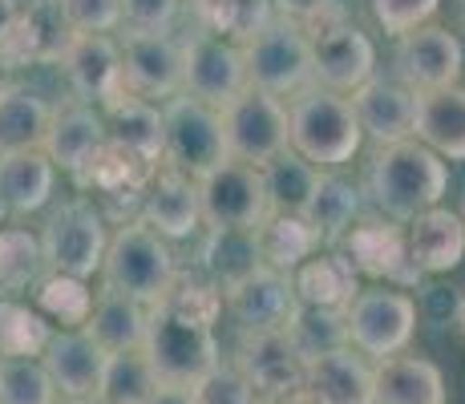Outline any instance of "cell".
<instances>
[{
  "label": "cell",
  "mask_w": 465,
  "mask_h": 404,
  "mask_svg": "<svg viewBox=\"0 0 465 404\" xmlns=\"http://www.w3.org/2000/svg\"><path fill=\"white\" fill-rule=\"evenodd\" d=\"M352 110L361 118L364 138L372 146H397V142L417 138V110H421V94L397 77H372L352 94Z\"/></svg>",
  "instance_id": "cell-21"
},
{
  "label": "cell",
  "mask_w": 465,
  "mask_h": 404,
  "mask_svg": "<svg viewBox=\"0 0 465 404\" xmlns=\"http://www.w3.org/2000/svg\"><path fill=\"white\" fill-rule=\"evenodd\" d=\"M461 219H465V211H461Z\"/></svg>",
  "instance_id": "cell-53"
},
{
  "label": "cell",
  "mask_w": 465,
  "mask_h": 404,
  "mask_svg": "<svg viewBox=\"0 0 465 404\" xmlns=\"http://www.w3.org/2000/svg\"><path fill=\"white\" fill-rule=\"evenodd\" d=\"M166 118V162L191 178L211 174L227 162V138H223V113L191 94H178L163 105Z\"/></svg>",
  "instance_id": "cell-10"
},
{
  "label": "cell",
  "mask_w": 465,
  "mask_h": 404,
  "mask_svg": "<svg viewBox=\"0 0 465 404\" xmlns=\"http://www.w3.org/2000/svg\"><path fill=\"white\" fill-rule=\"evenodd\" d=\"M356 267L344 251H316L308 263L300 267L292 280H296V295L303 308H340L344 311L356 295L364 291L361 280H356Z\"/></svg>",
  "instance_id": "cell-28"
},
{
  "label": "cell",
  "mask_w": 465,
  "mask_h": 404,
  "mask_svg": "<svg viewBox=\"0 0 465 404\" xmlns=\"http://www.w3.org/2000/svg\"><path fill=\"white\" fill-rule=\"evenodd\" d=\"M231 364L252 380L259 400H292L308 380V356L292 331H239Z\"/></svg>",
  "instance_id": "cell-11"
},
{
  "label": "cell",
  "mask_w": 465,
  "mask_h": 404,
  "mask_svg": "<svg viewBox=\"0 0 465 404\" xmlns=\"http://www.w3.org/2000/svg\"><path fill=\"white\" fill-rule=\"evenodd\" d=\"M300 308L296 280L275 267H259L223 291V311L239 323V331H292Z\"/></svg>",
  "instance_id": "cell-16"
},
{
  "label": "cell",
  "mask_w": 465,
  "mask_h": 404,
  "mask_svg": "<svg viewBox=\"0 0 465 404\" xmlns=\"http://www.w3.org/2000/svg\"><path fill=\"white\" fill-rule=\"evenodd\" d=\"M292 336L303 348V356H324L336 348H348V316L340 308H300Z\"/></svg>",
  "instance_id": "cell-41"
},
{
  "label": "cell",
  "mask_w": 465,
  "mask_h": 404,
  "mask_svg": "<svg viewBox=\"0 0 465 404\" xmlns=\"http://www.w3.org/2000/svg\"><path fill=\"white\" fill-rule=\"evenodd\" d=\"M263 267L259 255V239L255 231H223V227H207L199 242V271L207 275L214 287H235L239 280H247L252 271Z\"/></svg>",
  "instance_id": "cell-31"
},
{
  "label": "cell",
  "mask_w": 465,
  "mask_h": 404,
  "mask_svg": "<svg viewBox=\"0 0 465 404\" xmlns=\"http://www.w3.org/2000/svg\"><path fill=\"white\" fill-rule=\"evenodd\" d=\"M33 300H37V311L45 320L61 323V331L85 328L89 316H94V300L89 291V280H74V275H45V280L33 287Z\"/></svg>",
  "instance_id": "cell-38"
},
{
  "label": "cell",
  "mask_w": 465,
  "mask_h": 404,
  "mask_svg": "<svg viewBox=\"0 0 465 404\" xmlns=\"http://www.w3.org/2000/svg\"><path fill=\"white\" fill-rule=\"evenodd\" d=\"M178 13H183V0H122L126 29H142V33H170Z\"/></svg>",
  "instance_id": "cell-45"
},
{
  "label": "cell",
  "mask_w": 465,
  "mask_h": 404,
  "mask_svg": "<svg viewBox=\"0 0 465 404\" xmlns=\"http://www.w3.org/2000/svg\"><path fill=\"white\" fill-rule=\"evenodd\" d=\"M392 65H397V81H405L413 94H437L461 81L465 44L445 25H421L397 41Z\"/></svg>",
  "instance_id": "cell-14"
},
{
  "label": "cell",
  "mask_w": 465,
  "mask_h": 404,
  "mask_svg": "<svg viewBox=\"0 0 465 404\" xmlns=\"http://www.w3.org/2000/svg\"><path fill=\"white\" fill-rule=\"evenodd\" d=\"M8 85V81H5V61H0V89H5Z\"/></svg>",
  "instance_id": "cell-52"
},
{
  "label": "cell",
  "mask_w": 465,
  "mask_h": 404,
  "mask_svg": "<svg viewBox=\"0 0 465 404\" xmlns=\"http://www.w3.org/2000/svg\"><path fill=\"white\" fill-rule=\"evenodd\" d=\"M61 392L41 360H0V404H57Z\"/></svg>",
  "instance_id": "cell-40"
},
{
  "label": "cell",
  "mask_w": 465,
  "mask_h": 404,
  "mask_svg": "<svg viewBox=\"0 0 465 404\" xmlns=\"http://www.w3.org/2000/svg\"><path fill=\"white\" fill-rule=\"evenodd\" d=\"M300 397L303 404H377V364L352 344L312 356Z\"/></svg>",
  "instance_id": "cell-23"
},
{
  "label": "cell",
  "mask_w": 465,
  "mask_h": 404,
  "mask_svg": "<svg viewBox=\"0 0 465 404\" xmlns=\"http://www.w3.org/2000/svg\"><path fill=\"white\" fill-rule=\"evenodd\" d=\"M417 142L450 162H465V85L421 94Z\"/></svg>",
  "instance_id": "cell-32"
},
{
  "label": "cell",
  "mask_w": 465,
  "mask_h": 404,
  "mask_svg": "<svg viewBox=\"0 0 465 404\" xmlns=\"http://www.w3.org/2000/svg\"><path fill=\"white\" fill-rule=\"evenodd\" d=\"M61 74L65 85L77 102L97 105L114 102L118 94H126V69H122V41L118 37H102V33H89V37H74L61 53Z\"/></svg>",
  "instance_id": "cell-17"
},
{
  "label": "cell",
  "mask_w": 465,
  "mask_h": 404,
  "mask_svg": "<svg viewBox=\"0 0 465 404\" xmlns=\"http://www.w3.org/2000/svg\"><path fill=\"white\" fill-rule=\"evenodd\" d=\"M369 8H372L381 29L401 41L405 33L421 29V25H433L441 0H369Z\"/></svg>",
  "instance_id": "cell-44"
},
{
  "label": "cell",
  "mask_w": 465,
  "mask_h": 404,
  "mask_svg": "<svg viewBox=\"0 0 465 404\" xmlns=\"http://www.w3.org/2000/svg\"><path fill=\"white\" fill-rule=\"evenodd\" d=\"M102 283L146 303V308H158L178 283V259L154 227H146L142 219H130L110 239Z\"/></svg>",
  "instance_id": "cell-4"
},
{
  "label": "cell",
  "mask_w": 465,
  "mask_h": 404,
  "mask_svg": "<svg viewBox=\"0 0 465 404\" xmlns=\"http://www.w3.org/2000/svg\"><path fill=\"white\" fill-rule=\"evenodd\" d=\"M356 214H361V191L348 178H340L336 170H324L316 194H312V206L303 211L308 227L320 235V247L336 251L348 239V231H352Z\"/></svg>",
  "instance_id": "cell-33"
},
{
  "label": "cell",
  "mask_w": 465,
  "mask_h": 404,
  "mask_svg": "<svg viewBox=\"0 0 465 404\" xmlns=\"http://www.w3.org/2000/svg\"><path fill=\"white\" fill-rule=\"evenodd\" d=\"M259 404H303V397H292V400H259Z\"/></svg>",
  "instance_id": "cell-50"
},
{
  "label": "cell",
  "mask_w": 465,
  "mask_h": 404,
  "mask_svg": "<svg viewBox=\"0 0 465 404\" xmlns=\"http://www.w3.org/2000/svg\"><path fill=\"white\" fill-rule=\"evenodd\" d=\"M53 186H57V166L45 150L0 154V211L37 214L53 202Z\"/></svg>",
  "instance_id": "cell-26"
},
{
  "label": "cell",
  "mask_w": 465,
  "mask_h": 404,
  "mask_svg": "<svg viewBox=\"0 0 465 404\" xmlns=\"http://www.w3.org/2000/svg\"><path fill=\"white\" fill-rule=\"evenodd\" d=\"M122 69H126V94L146 102H170L186 94V41L174 33H122Z\"/></svg>",
  "instance_id": "cell-13"
},
{
  "label": "cell",
  "mask_w": 465,
  "mask_h": 404,
  "mask_svg": "<svg viewBox=\"0 0 465 404\" xmlns=\"http://www.w3.org/2000/svg\"><path fill=\"white\" fill-rule=\"evenodd\" d=\"M259 239V255H263V267H275L283 275H296L303 263H308L320 247V235L308 227L303 214H267V222L255 231Z\"/></svg>",
  "instance_id": "cell-34"
},
{
  "label": "cell",
  "mask_w": 465,
  "mask_h": 404,
  "mask_svg": "<svg viewBox=\"0 0 465 404\" xmlns=\"http://www.w3.org/2000/svg\"><path fill=\"white\" fill-rule=\"evenodd\" d=\"M158 389V376L150 368L146 352H118L105 360L102 397L110 404H146Z\"/></svg>",
  "instance_id": "cell-39"
},
{
  "label": "cell",
  "mask_w": 465,
  "mask_h": 404,
  "mask_svg": "<svg viewBox=\"0 0 465 404\" xmlns=\"http://www.w3.org/2000/svg\"><path fill=\"white\" fill-rule=\"evenodd\" d=\"M102 118H105V130H110V146L118 154H126L130 162H138L146 170H158L166 162L163 105L134 94H118L114 102L102 105Z\"/></svg>",
  "instance_id": "cell-22"
},
{
  "label": "cell",
  "mask_w": 465,
  "mask_h": 404,
  "mask_svg": "<svg viewBox=\"0 0 465 404\" xmlns=\"http://www.w3.org/2000/svg\"><path fill=\"white\" fill-rule=\"evenodd\" d=\"M53 122V102L37 89L8 81L0 89V154H21V150H41L45 133Z\"/></svg>",
  "instance_id": "cell-29"
},
{
  "label": "cell",
  "mask_w": 465,
  "mask_h": 404,
  "mask_svg": "<svg viewBox=\"0 0 465 404\" xmlns=\"http://www.w3.org/2000/svg\"><path fill=\"white\" fill-rule=\"evenodd\" d=\"M458 328L465 331V295H461V303H458Z\"/></svg>",
  "instance_id": "cell-49"
},
{
  "label": "cell",
  "mask_w": 465,
  "mask_h": 404,
  "mask_svg": "<svg viewBox=\"0 0 465 404\" xmlns=\"http://www.w3.org/2000/svg\"><path fill=\"white\" fill-rule=\"evenodd\" d=\"M65 25L74 29V37H89V33H110L126 29V16H122V0H57Z\"/></svg>",
  "instance_id": "cell-42"
},
{
  "label": "cell",
  "mask_w": 465,
  "mask_h": 404,
  "mask_svg": "<svg viewBox=\"0 0 465 404\" xmlns=\"http://www.w3.org/2000/svg\"><path fill=\"white\" fill-rule=\"evenodd\" d=\"M219 113H223V138H227V158L263 170L283 150H292L288 102H280V97L259 94V89L247 85Z\"/></svg>",
  "instance_id": "cell-9"
},
{
  "label": "cell",
  "mask_w": 465,
  "mask_h": 404,
  "mask_svg": "<svg viewBox=\"0 0 465 404\" xmlns=\"http://www.w3.org/2000/svg\"><path fill=\"white\" fill-rule=\"evenodd\" d=\"M247 89L243 44L219 37V33H194L186 41V94L223 110Z\"/></svg>",
  "instance_id": "cell-18"
},
{
  "label": "cell",
  "mask_w": 465,
  "mask_h": 404,
  "mask_svg": "<svg viewBox=\"0 0 465 404\" xmlns=\"http://www.w3.org/2000/svg\"><path fill=\"white\" fill-rule=\"evenodd\" d=\"M239 44H243L247 61V85L259 94L288 102L308 85H316V77H312V37L300 21L267 16Z\"/></svg>",
  "instance_id": "cell-5"
},
{
  "label": "cell",
  "mask_w": 465,
  "mask_h": 404,
  "mask_svg": "<svg viewBox=\"0 0 465 404\" xmlns=\"http://www.w3.org/2000/svg\"><path fill=\"white\" fill-rule=\"evenodd\" d=\"M146 328H150L146 303L130 300V295H122V291H114V287L102 283V291H97V300H94V316L85 323L89 336H94L110 356H118V352H142Z\"/></svg>",
  "instance_id": "cell-27"
},
{
  "label": "cell",
  "mask_w": 465,
  "mask_h": 404,
  "mask_svg": "<svg viewBox=\"0 0 465 404\" xmlns=\"http://www.w3.org/2000/svg\"><path fill=\"white\" fill-rule=\"evenodd\" d=\"M53 340V323L37 308L0 295V360H41Z\"/></svg>",
  "instance_id": "cell-36"
},
{
  "label": "cell",
  "mask_w": 465,
  "mask_h": 404,
  "mask_svg": "<svg viewBox=\"0 0 465 404\" xmlns=\"http://www.w3.org/2000/svg\"><path fill=\"white\" fill-rule=\"evenodd\" d=\"M377 404H445V372L425 356H389L377 364Z\"/></svg>",
  "instance_id": "cell-30"
},
{
  "label": "cell",
  "mask_w": 465,
  "mask_h": 404,
  "mask_svg": "<svg viewBox=\"0 0 465 404\" xmlns=\"http://www.w3.org/2000/svg\"><path fill=\"white\" fill-rule=\"evenodd\" d=\"M110 239H114V231L94 199H85V194L61 199L45 214V227H41V247H45L49 275H74V280L102 275Z\"/></svg>",
  "instance_id": "cell-6"
},
{
  "label": "cell",
  "mask_w": 465,
  "mask_h": 404,
  "mask_svg": "<svg viewBox=\"0 0 465 404\" xmlns=\"http://www.w3.org/2000/svg\"><path fill=\"white\" fill-rule=\"evenodd\" d=\"M41 150L49 154L53 166L74 174V182H82L89 170L97 166V158L110 150V130H105L102 110L77 102V97L53 102V122Z\"/></svg>",
  "instance_id": "cell-15"
},
{
  "label": "cell",
  "mask_w": 465,
  "mask_h": 404,
  "mask_svg": "<svg viewBox=\"0 0 465 404\" xmlns=\"http://www.w3.org/2000/svg\"><path fill=\"white\" fill-rule=\"evenodd\" d=\"M138 194H142L138 219L146 222V227H154L166 242L191 239V235H199V231H207V222H203L199 178L183 174V170H174V166H158Z\"/></svg>",
  "instance_id": "cell-19"
},
{
  "label": "cell",
  "mask_w": 465,
  "mask_h": 404,
  "mask_svg": "<svg viewBox=\"0 0 465 404\" xmlns=\"http://www.w3.org/2000/svg\"><path fill=\"white\" fill-rule=\"evenodd\" d=\"M142 352L154 368L158 384H174V389H194L203 376L223 364L214 320L199 316L178 300H163L158 308H150Z\"/></svg>",
  "instance_id": "cell-2"
},
{
  "label": "cell",
  "mask_w": 465,
  "mask_h": 404,
  "mask_svg": "<svg viewBox=\"0 0 465 404\" xmlns=\"http://www.w3.org/2000/svg\"><path fill=\"white\" fill-rule=\"evenodd\" d=\"M199 199H203V222L223 231H259L267 222V214H272L263 170L235 158H227L223 166H214L211 174L199 178Z\"/></svg>",
  "instance_id": "cell-12"
},
{
  "label": "cell",
  "mask_w": 465,
  "mask_h": 404,
  "mask_svg": "<svg viewBox=\"0 0 465 404\" xmlns=\"http://www.w3.org/2000/svg\"><path fill=\"white\" fill-rule=\"evenodd\" d=\"M191 397H194V404H259V392L252 389V380L227 360L214 368V372L203 376L191 389Z\"/></svg>",
  "instance_id": "cell-43"
},
{
  "label": "cell",
  "mask_w": 465,
  "mask_h": 404,
  "mask_svg": "<svg viewBox=\"0 0 465 404\" xmlns=\"http://www.w3.org/2000/svg\"><path fill=\"white\" fill-rule=\"evenodd\" d=\"M105 360H110V352H105L85 328L53 331L49 348H45V356H41V364L49 368L53 384H57L61 400L97 397V392H102Z\"/></svg>",
  "instance_id": "cell-24"
},
{
  "label": "cell",
  "mask_w": 465,
  "mask_h": 404,
  "mask_svg": "<svg viewBox=\"0 0 465 404\" xmlns=\"http://www.w3.org/2000/svg\"><path fill=\"white\" fill-rule=\"evenodd\" d=\"M348 316V344L369 360H389L413 344L417 331V300L401 287H364L344 308Z\"/></svg>",
  "instance_id": "cell-8"
},
{
  "label": "cell",
  "mask_w": 465,
  "mask_h": 404,
  "mask_svg": "<svg viewBox=\"0 0 465 404\" xmlns=\"http://www.w3.org/2000/svg\"><path fill=\"white\" fill-rule=\"evenodd\" d=\"M364 186H369L372 202L392 222H413L417 214L441 206V194L450 186V166L441 154H433L417 138L397 142V146H377L364 170Z\"/></svg>",
  "instance_id": "cell-1"
},
{
  "label": "cell",
  "mask_w": 465,
  "mask_h": 404,
  "mask_svg": "<svg viewBox=\"0 0 465 404\" xmlns=\"http://www.w3.org/2000/svg\"><path fill=\"white\" fill-rule=\"evenodd\" d=\"M324 5V0H272L275 16H283V21H312L316 16V8Z\"/></svg>",
  "instance_id": "cell-46"
},
{
  "label": "cell",
  "mask_w": 465,
  "mask_h": 404,
  "mask_svg": "<svg viewBox=\"0 0 465 404\" xmlns=\"http://www.w3.org/2000/svg\"><path fill=\"white\" fill-rule=\"evenodd\" d=\"M49 275L41 235L29 227H0V295L29 291Z\"/></svg>",
  "instance_id": "cell-37"
},
{
  "label": "cell",
  "mask_w": 465,
  "mask_h": 404,
  "mask_svg": "<svg viewBox=\"0 0 465 404\" xmlns=\"http://www.w3.org/2000/svg\"><path fill=\"white\" fill-rule=\"evenodd\" d=\"M288 130L292 150L308 158L316 170L348 166L364 146V130L352 110V97L320 85H308L303 94L288 97Z\"/></svg>",
  "instance_id": "cell-3"
},
{
  "label": "cell",
  "mask_w": 465,
  "mask_h": 404,
  "mask_svg": "<svg viewBox=\"0 0 465 404\" xmlns=\"http://www.w3.org/2000/svg\"><path fill=\"white\" fill-rule=\"evenodd\" d=\"M146 404H194L191 389H174V384H158L154 397H150Z\"/></svg>",
  "instance_id": "cell-47"
},
{
  "label": "cell",
  "mask_w": 465,
  "mask_h": 404,
  "mask_svg": "<svg viewBox=\"0 0 465 404\" xmlns=\"http://www.w3.org/2000/svg\"><path fill=\"white\" fill-rule=\"evenodd\" d=\"M312 37V77L320 89L352 97L361 85L377 77V44L352 21H344L340 5H320L312 21H303Z\"/></svg>",
  "instance_id": "cell-7"
},
{
  "label": "cell",
  "mask_w": 465,
  "mask_h": 404,
  "mask_svg": "<svg viewBox=\"0 0 465 404\" xmlns=\"http://www.w3.org/2000/svg\"><path fill=\"white\" fill-rule=\"evenodd\" d=\"M352 267L361 275H372V280L384 283H401V287H413L421 283V271L417 263L409 259V239L405 227H397L392 219H364L348 231V239L340 242Z\"/></svg>",
  "instance_id": "cell-20"
},
{
  "label": "cell",
  "mask_w": 465,
  "mask_h": 404,
  "mask_svg": "<svg viewBox=\"0 0 465 404\" xmlns=\"http://www.w3.org/2000/svg\"><path fill=\"white\" fill-rule=\"evenodd\" d=\"M405 239L409 259L421 275H445L465 259V219L450 206H433V211L417 214L405 227Z\"/></svg>",
  "instance_id": "cell-25"
},
{
  "label": "cell",
  "mask_w": 465,
  "mask_h": 404,
  "mask_svg": "<svg viewBox=\"0 0 465 404\" xmlns=\"http://www.w3.org/2000/svg\"><path fill=\"white\" fill-rule=\"evenodd\" d=\"M61 404H110V400L97 392V397H77V400H61Z\"/></svg>",
  "instance_id": "cell-48"
},
{
  "label": "cell",
  "mask_w": 465,
  "mask_h": 404,
  "mask_svg": "<svg viewBox=\"0 0 465 404\" xmlns=\"http://www.w3.org/2000/svg\"><path fill=\"white\" fill-rule=\"evenodd\" d=\"M320 174L308 158H300L296 150H283L275 162L263 166V186H267V202L275 214H303L312 206V194L320 186Z\"/></svg>",
  "instance_id": "cell-35"
},
{
  "label": "cell",
  "mask_w": 465,
  "mask_h": 404,
  "mask_svg": "<svg viewBox=\"0 0 465 404\" xmlns=\"http://www.w3.org/2000/svg\"><path fill=\"white\" fill-rule=\"evenodd\" d=\"M458 21H461V29H465V0H458Z\"/></svg>",
  "instance_id": "cell-51"
}]
</instances>
